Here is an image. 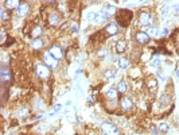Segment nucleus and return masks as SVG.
<instances>
[{
	"label": "nucleus",
	"mask_w": 179,
	"mask_h": 135,
	"mask_svg": "<svg viewBox=\"0 0 179 135\" xmlns=\"http://www.w3.org/2000/svg\"><path fill=\"white\" fill-rule=\"evenodd\" d=\"M43 58H45V65H46V66H49V68H51V69H55L57 66H58V59H55L49 52L45 53Z\"/></svg>",
	"instance_id": "5"
},
{
	"label": "nucleus",
	"mask_w": 179,
	"mask_h": 135,
	"mask_svg": "<svg viewBox=\"0 0 179 135\" xmlns=\"http://www.w3.org/2000/svg\"><path fill=\"white\" fill-rule=\"evenodd\" d=\"M137 22H139L140 26H150L153 22V15H151L150 12H140Z\"/></svg>",
	"instance_id": "4"
},
{
	"label": "nucleus",
	"mask_w": 179,
	"mask_h": 135,
	"mask_svg": "<svg viewBox=\"0 0 179 135\" xmlns=\"http://www.w3.org/2000/svg\"><path fill=\"white\" fill-rule=\"evenodd\" d=\"M117 91L120 93H125V92H127V83H125V81H120V83H119V85H117Z\"/></svg>",
	"instance_id": "21"
},
{
	"label": "nucleus",
	"mask_w": 179,
	"mask_h": 135,
	"mask_svg": "<svg viewBox=\"0 0 179 135\" xmlns=\"http://www.w3.org/2000/svg\"><path fill=\"white\" fill-rule=\"evenodd\" d=\"M28 10H30V7H28V4L27 3H22L20 4V7L16 10V12H18V15L20 18H24L27 15V12H28Z\"/></svg>",
	"instance_id": "14"
},
{
	"label": "nucleus",
	"mask_w": 179,
	"mask_h": 135,
	"mask_svg": "<svg viewBox=\"0 0 179 135\" xmlns=\"http://www.w3.org/2000/svg\"><path fill=\"white\" fill-rule=\"evenodd\" d=\"M27 114H28V111H27V108H24V107L19 109V116H23V118H24Z\"/></svg>",
	"instance_id": "29"
},
{
	"label": "nucleus",
	"mask_w": 179,
	"mask_h": 135,
	"mask_svg": "<svg viewBox=\"0 0 179 135\" xmlns=\"http://www.w3.org/2000/svg\"><path fill=\"white\" fill-rule=\"evenodd\" d=\"M4 4H5V10H18L22 3L18 2V0H7Z\"/></svg>",
	"instance_id": "11"
},
{
	"label": "nucleus",
	"mask_w": 179,
	"mask_h": 135,
	"mask_svg": "<svg viewBox=\"0 0 179 135\" xmlns=\"http://www.w3.org/2000/svg\"><path fill=\"white\" fill-rule=\"evenodd\" d=\"M104 76H105V78L111 80V78H113L116 76V72L113 70V69H108V70H105V74H104Z\"/></svg>",
	"instance_id": "24"
},
{
	"label": "nucleus",
	"mask_w": 179,
	"mask_h": 135,
	"mask_svg": "<svg viewBox=\"0 0 179 135\" xmlns=\"http://www.w3.org/2000/svg\"><path fill=\"white\" fill-rule=\"evenodd\" d=\"M0 16H2V20H7L8 19V15H7V12H5V8H2L0 10Z\"/></svg>",
	"instance_id": "25"
},
{
	"label": "nucleus",
	"mask_w": 179,
	"mask_h": 135,
	"mask_svg": "<svg viewBox=\"0 0 179 135\" xmlns=\"http://www.w3.org/2000/svg\"><path fill=\"white\" fill-rule=\"evenodd\" d=\"M125 49H127V42L125 41H117V43H116V52L124 53Z\"/></svg>",
	"instance_id": "17"
},
{
	"label": "nucleus",
	"mask_w": 179,
	"mask_h": 135,
	"mask_svg": "<svg viewBox=\"0 0 179 135\" xmlns=\"http://www.w3.org/2000/svg\"><path fill=\"white\" fill-rule=\"evenodd\" d=\"M86 19L89 22H94V19H96V12H89L86 15Z\"/></svg>",
	"instance_id": "27"
},
{
	"label": "nucleus",
	"mask_w": 179,
	"mask_h": 135,
	"mask_svg": "<svg viewBox=\"0 0 179 135\" xmlns=\"http://www.w3.org/2000/svg\"><path fill=\"white\" fill-rule=\"evenodd\" d=\"M129 65H131V61H129L128 58L121 57L120 59H119V68H121V69H128V68H129Z\"/></svg>",
	"instance_id": "18"
},
{
	"label": "nucleus",
	"mask_w": 179,
	"mask_h": 135,
	"mask_svg": "<svg viewBox=\"0 0 179 135\" xmlns=\"http://www.w3.org/2000/svg\"><path fill=\"white\" fill-rule=\"evenodd\" d=\"M120 105H121L122 109H125V111H129L132 107H133V101H132V100L128 96H124V97H121V100H120Z\"/></svg>",
	"instance_id": "8"
},
{
	"label": "nucleus",
	"mask_w": 179,
	"mask_h": 135,
	"mask_svg": "<svg viewBox=\"0 0 179 135\" xmlns=\"http://www.w3.org/2000/svg\"><path fill=\"white\" fill-rule=\"evenodd\" d=\"M59 109H61V104H57V105H55V108H54V112L59 111Z\"/></svg>",
	"instance_id": "32"
},
{
	"label": "nucleus",
	"mask_w": 179,
	"mask_h": 135,
	"mask_svg": "<svg viewBox=\"0 0 179 135\" xmlns=\"http://www.w3.org/2000/svg\"><path fill=\"white\" fill-rule=\"evenodd\" d=\"M47 22H49L50 26H57L59 23V15L57 12H51L49 15V18H47Z\"/></svg>",
	"instance_id": "12"
},
{
	"label": "nucleus",
	"mask_w": 179,
	"mask_h": 135,
	"mask_svg": "<svg viewBox=\"0 0 179 135\" xmlns=\"http://www.w3.org/2000/svg\"><path fill=\"white\" fill-rule=\"evenodd\" d=\"M49 53L53 55L55 59H61L62 57H64V53H62V49L59 48V46H53V48H50V50H49Z\"/></svg>",
	"instance_id": "10"
},
{
	"label": "nucleus",
	"mask_w": 179,
	"mask_h": 135,
	"mask_svg": "<svg viewBox=\"0 0 179 135\" xmlns=\"http://www.w3.org/2000/svg\"><path fill=\"white\" fill-rule=\"evenodd\" d=\"M104 12H105V14L106 15H108V18L109 16H111V15L112 14H115V11H116V8L115 7H112V5H108V7H105V8H104V10H102Z\"/></svg>",
	"instance_id": "23"
},
{
	"label": "nucleus",
	"mask_w": 179,
	"mask_h": 135,
	"mask_svg": "<svg viewBox=\"0 0 179 135\" xmlns=\"http://www.w3.org/2000/svg\"><path fill=\"white\" fill-rule=\"evenodd\" d=\"M168 33H170L168 29H163V31H162V35H167Z\"/></svg>",
	"instance_id": "30"
},
{
	"label": "nucleus",
	"mask_w": 179,
	"mask_h": 135,
	"mask_svg": "<svg viewBox=\"0 0 179 135\" xmlns=\"http://www.w3.org/2000/svg\"><path fill=\"white\" fill-rule=\"evenodd\" d=\"M98 55H100V57H104V55H105V50H100Z\"/></svg>",
	"instance_id": "31"
},
{
	"label": "nucleus",
	"mask_w": 179,
	"mask_h": 135,
	"mask_svg": "<svg viewBox=\"0 0 179 135\" xmlns=\"http://www.w3.org/2000/svg\"><path fill=\"white\" fill-rule=\"evenodd\" d=\"M42 34H43V29H42V27H39V26L34 27V29L31 30V37H33V38H35V39L39 38Z\"/></svg>",
	"instance_id": "16"
},
{
	"label": "nucleus",
	"mask_w": 179,
	"mask_h": 135,
	"mask_svg": "<svg viewBox=\"0 0 179 135\" xmlns=\"http://www.w3.org/2000/svg\"><path fill=\"white\" fill-rule=\"evenodd\" d=\"M104 30H105L106 35H116L119 33V26L117 23H108Z\"/></svg>",
	"instance_id": "9"
},
{
	"label": "nucleus",
	"mask_w": 179,
	"mask_h": 135,
	"mask_svg": "<svg viewBox=\"0 0 179 135\" xmlns=\"http://www.w3.org/2000/svg\"><path fill=\"white\" fill-rule=\"evenodd\" d=\"M31 48H33L34 50H39V49H42V48H43V41L40 39V38L34 39L33 42H31Z\"/></svg>",
	"instance_id": "19"
},
{
	"label": "nucleus",
	"mask_w": 179,
	"mask_h": 135,
	"mask_svg": "<svg viewBox=\"0 0 179 135\" xmlns=\"http://www.w3.org/2000/svg\"><path fill=\"white\" fill-rule=\"evenodd\" d=\"M158 128H159L160 133H167V131H168V124L164 123V122H160L159 126H158Z\"/></svg>",
	"instance_id": "22"
},
{
	"label": "nucleus",
	"mask_w": 179,
	"mask_h": 135,
	"mask_svg": "<svg viewBox=\"0 0 179 135\" xmlns=\"http://www.w3.org/2000/svg\"><path fill=\"white\" fill-rule=\"evenodd\" d=\"M135 39H136V42L140 43V45H146V43H148L150 37L147 35V33L139 31V33H136V37H135Z\"/></svg>",
	"instance_id": "7"
},
{
	"label": "nucleus",
	"mask_w": 179,
	"mask_h": 135,
	"mask_svg": "<svg viewBox=\"0 0 179 135\" xmlns=\"http://www.w3.org/2000/svg\"><path fill=\"white\" fill-rule=\"evenodd\" d=\"M117 95H119L117 88H109V89L106 91V93H105V96H106V99L108 100H116L117 99Z\"/></svg>",
	"instance_id": "13"
},
{
	"label": "nucleus",
	"mask_w": 179,
	"mask_h": 135,
	"mask_svg": "<svg viewBox=\"0 0 179 135\" xmlns=\"http://www.w3.org/2000/svg\"><path fill=\"white\" fill-rule=\"evenodd\" d=\"M132 16H133V12L131 10H119V12L116 14V18H117V22H119V26H122V27H127L128 24L131 23L132 20Z\"/></svg>",
	"instance_id": "1"
},
{
	"label": "nucleus",
	"mask_w": 179,
	"mask_h": 135,
	"mask_svg": "<svg viewBox=\"0 0 179 135\" xmlns=\"http://www.w3.org/2000/svg\"><path fill=\"white\" fill-rule=\"evenodd\" d=\"M35 73L39 78H47L50 76V68L46 66L45 64H36L35 65Z\"/></svg>",
	"instance_id": "2"
},
{
	"label": "nucleus",
	"mask_w": 179,
	"mask_h": 135,
	"mask_svg": "<svg viewBox=\"0 0 179 135\" xmlns=\"http://www.w3.org/2000/svg\"><path fill=\"white\" fill-rule=\"evenodd\" d=\"M70 30L73 31V33H78V23H75V22H71Z\"/></svg>",
	"instance_id": "28"
},
{
	"label": "nucleus",
	"mask_w": 179,
	"mask_h": 135,
	"mask_svg": "<svg viewBox=\"0 0 179 135\" xmlns=\"http://www.w3.org/2000/svg\"><path fill=\"white\" fill-rule=\"evenodd\" d=\"M150 64H151V66H158V65L160 64V58H158V57L152 58V59L150 61Z\"/></svg>",
	"instance_id": "26"
},
{
	"label": "nucleus",
	"mask_w": 179,
	"mask_h": 135,
	"mask_svg": "<svg viewBox=\"0 0 179 135\" xmlns=\"http://www.w3.org/2000/svg\"><path fill=\"white\" fill-rule=\"evenodd\" d=\"M146 84H147V87H148L150 91H155L156 88H158V81H156L155 77H148L146 81Z\"/></svg>",
	"instance_id": "15"
},
{
	"label": "nucleus",
	"mask_w": 179,
	"mask_h": 135,
	"mask_svg": "<svg viewBox=\"0 0 179 135\" xmlns=\"http://www.w3.org/2000/svg\"><path fill=\"white\" fill-rule=\"evenodd\" d=\"M177 76L179 77V69H178V70H177Z\"/></svg>",
	"instance_id": "33"
},
{
	"label": "nucleus",
	"mask_w": 179,
	"mask_h": 135,
	"mask_svg": "<svg viewBox=\"0 0 179 135\" xmlns=\"http://www.w3.org/2000/svg\"><path fill=\"white\" fill-rule=\"evenodd\" d=\"M101 130L105 135H120L119 134V130L115 124L109 123V122H105V123L101 124Z\"/></svg>",
	"instance_id": "3"
},
{
	"label": "nucleus",
	"mask_w": 179,
	"mask_h": 135,
	"mask_svg": "<svg viewBox=\"0 0 179 135\" xmlns=\"http://www.w3.org/2000/svg\"><path fill=\"white\" fill-rule=\"evenodd\" d=\"M159 34V31H158V29L156 27H153V26H151V27H148L147 29V35L148 37H151V38H153V37H156Z\"/></svg>",
	"instance_id": "20"
},
{
	"label": "nucleus",
	"mask_w": 179,
	"mask_h": 135,
	"mask_svg": "<svg viewBox=\"0 0 179 135\" xmlns=\"http://www.w3.org/2000/svg\"><path fill=\"white\" fill-rule=\"evenodd\" d=\"M0 78H2L3 84L11 83V73H9V70L5 66H3L2 69H0Z\"/></svg>",
	"instance_id": "6"
}]
</instances>
